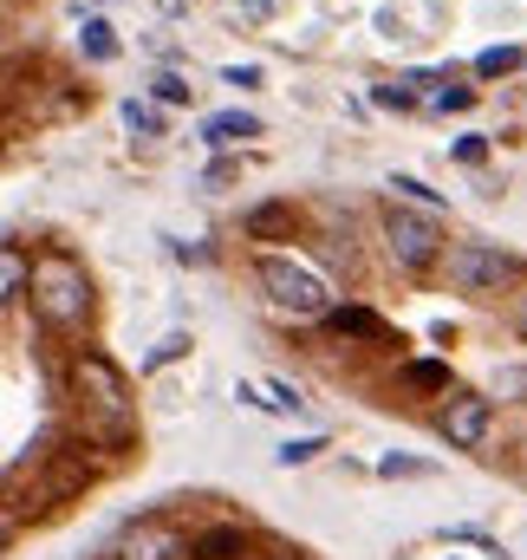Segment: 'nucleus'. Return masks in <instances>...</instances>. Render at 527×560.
Instances as JSON below:
<instances>
[{
	"mask_svg": "<svg viewBox=\"0 0 527 560\" xmlns=\"http://www.w3.org/2000/svg\"><path fill=\"white\" fill-rule=\"evenodd\" d=\"M176 555H183V528H176L169 515H143V522H131V528L112 541L105 560H176Z\"/></svg>",
	"mask_w": 527,
	"mask_h": 560,
	"instance_id": "nucleus-7",
	"label": "nucleus"
},
{
	"mask_svg": "<svg viewBox=\"0 0 527 560\" xmlns=\"http://www.w3.org/2000/svg\"><path fill=\"white\" fill-rule=\"evenodd\" d=\"M489 430H495V398H482V392H449L436 405V436L449 450H482Z\"/></svg>",
	"mask_w": 527,
	"mask_h": 560,
	"instance_id": "nucleus-6",
	"label": "nucleus"
},
{
	"mask_svg": "<svg viewBox=\"0 0 527 560\" xmlns=\"http://www.w3.org/2000/svg\"><path fill=\"white\" fill-rule=\"evenodd\" d=\"M255 280H261L267 306H273V313H286V319H319V313L332 306V287L313 275L306 261H293V255H261Z\"/></svg>",
	"mask_w": 527,
	"mask_h": 560,
	"instance_id": "nucleus-3",
	"label": "nucleus"
},
{
	"mask_svg": "<svg viewBox=\"0 0 527 560\" xmlns=\"http://www.w3.org/2000/svg\"><path fill=\"white\" fill-rule=\"evenodd\" d=\"M391 202H430V209H436L443 196H436L423 176H391Z\"/></svg>",
	"mask_w": 527,
	"mask_h": 560,
	"instance_id": "nucleus-17",
	"label": "nucleus"
},
{
	"mask_svg": "<svg viewBox=\"0 0 527 560\" xmlns=\"http://www.w3.org/2000/svg\"><path fill=\"white\" fill-rule=\"evenodd\" d=\"M242 235H248V242H293V235H300V209H293V202H255V209L242 215Z\"/></svg>",
	"mask_w": 527,
	"mask_h": 560,
	"instance_id": "nucleus-10",
	"label": "nucleus"
},
{
	"mask_svg": "<svg viewBox=\"0 0 527 560\" xmlns=\"http://www.w3.org/2000/svg\"><path fill=\"white\" fill-rule=\"evenodd\" d=\"M443 229H436V215H423V209H403V202H391L385 209V255L397 261V275L423 280L436 261H443Z\"/></svg>",
	"mask_w": 527,
	"mask_h": 560,
	"instance_id": "nucleus-4",
	"label": "nucleus"
},
{
	"mask_svg": "<svg viewBox=\"0 0 527 560\" xmlns=\"http://www.w3.org/2000/svg\"><path fill=\"white\" fill-rule=\"evenodd\" d=\"M372 98H378V105H391V112H403V105H410V92H403V85H378Z\"/></svg>",
	"mask_w": 527,
	"mask_h": 560,
	"instance_id": "nucleus-25",
	"label": "nucleus"
},
{
	"mask_svg": "<svg viewBox=\"0 0 527 560\" xmlns=\"http://www.w3.org/2000/svg\"><path fill=\"white\" fill-rule=\"evenodd\" d=\"M79 46H85V59H92V66L118 59V33H112V20H85V26H79Z\"/></svg>",
	"mask_w": 527,
	"mask_h": 560,
	"instance_id": "nucleus-14",
	"label": "nucleus"
},
{
	"mask_svg": "<svg viewBox=\"0 0 527 560\" xmlns=\"http://www.w3.org/2000/svg\"><path fill=\"white\" fill-rule=\"evenodd\" d=\"M378 476H430V463H417V456H385V463H378Z\"/></svg>",
	"mask_w": 527,
	"mask_h": 560,
	"instance_id": "nucleus-21",
	"label": "nucleus"
},
{
	"mask_svg": "<svg viewBox=\"0 0 527 560\" xmlns=\"http://www.w3.org/2000/svg\"><path fill=\"white\" fill-rule=\"evenodd\" d=\"M242 138H261L255 112H215V118H202V143L209 150H229V143H242Z\"/></svg>",
	"mask_w": 527,
	"mask_h": 560,
	"instance_id": "nucleus-12",
	"label": "nucleus"
},
{
	"mask_svg": "<svg viewBox=\"0 0 527 560\" xmlns=\"http://www.w3.org/2000/svg\"><path fill=\"white\" fill-rule=\"evenodd\" d=\"M527 52L522 46H489V52H476V79H502V72H515Z\"/></svg>",
	"mask_w": 527,
	"mask_h": 560,
	"instance_id": "nucleus-15",
	"label": "nucleus"
},
{
	"mask_svg": "<svg viewBox=\"0 0 527 560\" xmlns=\"http://www.w3.org/2000/svg\"><path fill=\"white\" fill-rule=\"evenodd\" d=\"M397 385L417 392V398H449V392H456V378H449L443 359H410V365H397Z\"/></svg>",
	"mask_w": 527,
	"mask_h": 560,
	"instance_id": "nucleus-11",
	"label": "nucleus"
},
{
	"mask_svg": "<svg viewBox=\"0 0 527 560\" xmlns=\"http://www.w3.org/2000/svg\"><path fill=\"white\" fill-rule=\"evenodd\" d=\"M183 555L189 560H248L255 555V528L248 522H209V528H196L183 541Z\"/></svg>",
	"mask_w": 527,
	"mask_h": 560,
	"instance_id": "nucleus-8",
	"label": "nucleus"
},
{
	"mask_svg": "<svg viewBox=\"0 0 527 560\" xmlns=\"http://www.w3.org/2000/svg\"><path fill=\"white\" fill-rule=\"evenodd\" d=\"M125 125H131L137 138H156V131H163V112L143 105V98H131V105H125Z\"/></svg>",
	"mask_w": 527,
	"mask_h": 560,
	"instance_id": "nucleus-18",
	"label": "nucleus"
},
{
	"mask_svg": "<svg viewBox=\"0 0 527 560\" xmlns=\"http://www.w3.org/2000/svg\"><path fill=\"white\" fill-rule=\"evenodd\" d=\"M26 300H33V319L59 339H79L98 313V293H92V275L79 255L66 248H39L26 255Z\"/></svg>",
	"mask_w": 527,
	"mask_h": 560,
	"instance_id": "nucleus-2",
	"label": "nucleus"
},
{
	"mask_svg": "<svg viewBox=\"0 0 527 560\" xmlns=\"http://www.w3.org/2000/svg\"><path fill=\"white\" fill-rule=\"evenodd\" d=\"M222 85H261V66H229Z\"/></svg>",
	"mask_w": 527,
	"mask_h": 560,
	"instance_id": "nucleus-24",
	"label": "nucleus"
},
{
	"mask_svg": "<svg viewBox=\"0 0 527 560\" xmlns=\"http://www.w3.org/2000/svg\"><path fill=\"white\" fill-rule=\"evenodd\" d=\"M495 392H527V372H502V378H495Z\"/></svg>",
	"mask_w": 527,
	"mask_h": 560,
	"instance_id": "nucleus-26",
	"label": "nucleus"
},
{
	"mask_svg": "<svg viewBox=\"0 0 527 560\" xmlns=\"http://www.w3.org/2000/svg\"><path fill=\"white\" fill-rule=\"evenodd\" d=\"M326 450H332V443H326V436H286V443H280V450H273V456H280V463H286V469H300V463H313V456H326Z\"/></svg>",
	"mask_w": 527,
	"mask_h": 560,
	"instance_id": "nucleus-16",
	"label": "nucleus"
},
{
	"mask_svg": "<svg viewBox=\"0 0 527 560\" xmlns=\"http://www.w3.org/2000/svg\"><path fill=\"white\" fill-rule=\"evenodd\" d=\"M319 326H326L332 339H359V346H403L391 326L372 313V306H326V313H319Z\"/></svg>",
	"mask_w": 527,
	"mask_h": 560,
	"instance_id": "nucleus-9",
	"label": "nucleus"
},
{
	"mask_svg": "<svg viewBox=\"0 0 527 560\" xmlns=\"http://www.w3.org/2000/svg\"><path fill=\"white\" fill-rule=\"evenodd\" d=\"M189 352V332H169V339H156V352L143 359V372H163V365H176Z\"/></svg>",
	"mask_w": 527,
	"mask_h": 560,
	"instance_id": "nucleus-19",
	"label": "nucleus"
},
{
	"mask_svg": "<svg viewBox=\"0 0 527 560\" xmlns=\"http://www.w3.org/2000/svg\"><path fill=\"white\" fill-rule=\"evenodd\" d=\"M430 105H436V112H469V105H476V85H449V79H443Z\"/></svg>",
	"mask_w": 527,
	"mask_h": 560,
	"instance_id": "nucleus-20",
	"label": "nucleus"
},
{
	"mask_svg": "<svg viewBox=\"0 0 527 560\" xmlns=\"http://www.w3.org/2000/svg\"><path fill=\"white\" fill-rule=\"evenodd\" d=\"M26 293V248L20 242H0V313Z\"/></svg>",
	"mask_w": 527,
	"mask_h": 560,
	"instance_id": "nucleus-13",
	"label": "nucleus"
},
{
	"mask_svg": "<svg viewBox=\"0 0 527 560\" xmlns=\"http://www.w3.org/2000/svg\"><path fill=\"white\" fill-rule=\"evenodd\" d=\"M72 398H79V430H85V450H112L125 456L137 443V398H131V378L112 352L98 346H79L72 352Z\"/></svg>",
	"mask_w": 527,
	"mask_h": 560,
	"instance_id": "nucleus-1",
	"label": "nucleus"
},
{
	"mask_svg": "<svg viewBox=\"0 0 527 560\" xmlns=\"http://www.w3.org/2000/svg\"><path fill=\"white\" fill-rule=\"evenodd\" d=\"M456 293H469V300H495L508 280L522 275V261L508 255V248H489V242H456V248H443V261H436Z\"/></svg>",
	"mask_w": 527,
	"mask_h": 560,
	"instance_id": "nucleus-5",
	"label": "nucleus"
},
{
	"mask_svg": "<svg viewBox=\"0 0 527 560\" xmlns=\"http://www.w3.org/2000/svg\"><path fill=\"white\" fill-rule=\"evenodd\" d=\"M156 98H163V105H189V79L163 72V79H156Z\"/></svg>",
	"mask_w": 527,
	"mask_h": 560,
	"instance_id": "nucleus-22",
	"label": "nucleus"
},
{
	"mask_svg": "<svg viewBox=\"0 0 527 560\" xmlns=\"http://www.w3.org/2000/svg\"><path fill=\"white\" fill-rule=\"evenodd\" d=\"M482 156H489V138H456V163H469V170H476Z\"/></svg>",
	"mask_w": 527,
	"mask_h": 560,
	"instance_id": "nucleus-23",
	"label": "nucleus"
}]
</instances>
